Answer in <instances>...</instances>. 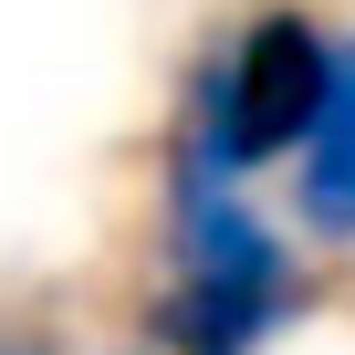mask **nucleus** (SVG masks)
I'll return each instance as SVG.
<instances>
[{"mask_svg":"<svg viewBox=\"0 0 355 355\" xmlns=\"http://www.w3.org/2000/svg\"><path fill=\"white\" fill-rule=\"evenodd\" d=\"M0 355H11V345H0Z\"/></svg>","mask_w":355,"mask_h":355,"instance_id":"nucleus-4","label":"nucleus"},{"mask_svg":"<svg viewBox=\"0 0 355 355\" xmlns=\"http://www.w3.org/2000/svg\"><path fill=\"white\" fill-rule=\"evenodd\" d=\"M303 303V272L282 230L241 199V178L220 167H167V282L146 303L167 355H261Z\"/></svg>","mask_w":355,"mask_h":355,"instance_id":"nucleus-1","label":"nucleus"},{"mask_svg":"<svg viewBox=\"0 0 355 355\" xmlns=\"http://www.w3.org/2000/svg\"><path fill=\"white\" fill-rule=\"evenodd\" d=\"M334 63H345V42H324V21L261 11L230 53L199 63L178 157H189V167H220V178H251V167H272V157H303V136L324 125Z\"/></svg>","mask_w":355,"mask_h":355,"instance_id":"nucleus-2","label":"nucleus"},{"mask_svg":"<svg viewBox=\"0 0 355 355\" xmlns=\"http://www.w3.org/2000/svg\"><path fill=\"white\" fill-rule=\"evenodd\" d=\"M293 199H303V220H313L324 241H355V42H345V63H334L324 125H313L303 157H293Z\"/></svg>","mask_w":355,"mask_h":355,"instance_id":"nucleus-3","label":"nucleus"}]
</instances>
